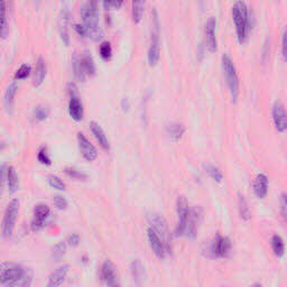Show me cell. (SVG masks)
Here are the masks:
<instances>
[{"label":"cell","instance_id":"obj_1","mask_svg":"<svg viewBox=\"0 0 287 287\" xmlns=\"http://www.w3.org/2000/svg\"><path fill=\"white\" fill-rule=\"evenodd\" d=\"M31 270L15 262H1L0 285L5 287H28L33 283Z\"/></svg>","mask_w":287,"mask_h":287},{"label":"cell","instance_id":"obj_2","mask_svg":"<svg viewBox=\"0 0 287 287\" xmlns=\"http://www.w3.org/2000/svg\"><path fill=\"white\" fill-rule=\"evenodd\" d=\"M82 25L84 26L85 38L99 42L104 37V29L99 24V5L98 0H88L80 9Z\"/></svg>","mask_w":287,"mask_h":287},{"label":"cell","instance_id":"obj_3","mask_svg":"<svg viewBox=\"0 0 287 287\" xmlns=\"http://www.w3.org/2000/svg\"><path fill=\"white\" fill-rule=\"evenodd\" d=\"M233 18L235 26L238 42L240 44H245L249 38L250 33V18L248 7L242 0H239L233 7Z\"/></svg>","mask_w":287,"mask_h":287},{"label":"cell","instance_id":"obj_4","mask_svg":"<svg viewBox=\"0 0 287 287\" xmlns=\"http://www.w3.org/2000/svg\"><path fill=\"white\" fill-rule=\"evenodd\" d=\"M221 63H222L223 74H225L228 89H229V92L231 96V100H233L234 104H235L238 100L239 93H240V90H239L240 89V86H239V78H238L237 70H235L233 58H231L228 54L222 55Z\"/></svg>","mask_w":287,"mask_h":287},{"label":"cell","instance_id":"obj_5","mask_svg":"<svg viewBox=\"0 0 287 287\" xmlns=\"http://www.w3.org/2000/svg\"><path fill=\"white\" fill-rule=\"evenodd\" d=\"M153 26L151 34V45L148 49V64L151 66L157 65L160 58V33H159V19L157 11L152 13Z\"/></svg>","mask_w":287,"mask_h":287},{"label":"cell","instance_id":"obj_6","mask_svg":"<svg viewBox=\"0 0 287 287\" xmlns=\"http://www.w3.org/2000/svg\"><path fill=\"white\" fill-rule=\"evenodd\" d=\"M147 221L149 228H152L155 233L163 239L165 245H166L170 254H172V237L171 233L168 230V225L162 215L157 213H148L147 214Z\"/></svg>","mask_w":287,"mask_h":287},{"label":"cell","instance_id":"obj_7","mask_svg":"<svg viewBox=\"0 0 287 287\" xmlns=\"http://www.w3.org/2000/svg\"><path fill=\"white\" fill-rule=\"evenodd\" d=\"M233 249L231 240L226 235L220 234L215 235L213 240L208 246L207 254L210 258H227Z\"/></svg>","mask_w":287,"mask_h":287},{"label":"cell","instance_id":"obj_8","mask_svg":"<svg viewBox=\"0 0 287 287\" xmlns=\"http://www.w3.org/2000/svg\"><path fill=\"white\" fill-rule=\"evenodd\" d=\"M19 211V201L17 199H13L8 203L6 208L5 215L2 220V235L3 238H10L14 234L16 220H17Z\"/></svg>","mask_w":287,"mask_h":287},{"label":"cell","instance_id":"obj_9","mask_svg":"<svg viewBox=\"0 0 287 287\" xmlns=\"http://www.w3.org/2000/svg\"><path fill=\"white\" fill-rule=\"evenodd\" d=\"M69 94H70V101H69V113L71 118L76 121H81L83 119L84 110L83 104L78 98V89L76 83H69Z\"/></svg>","mask_w":287,"mask_h":287},{"label":"cell","instance_id":"obj_10","mask_svg":"<svg viewBox=\"0 0 287 287\" xmlns=\"http://www.w3.org/2000/svg\"><path fill=\"white\" fill-rule=\"evenodd\" d=\"M202 212L201 209L198 207H191L190 215H188L187 222L184 228L182 237H185L187 239H194L198 235V229L201 222Z\"/></svg>","mask_w":287,"mask_h":287},{"label":"cell","instance_id":"obj_11","mask_svg":"<svg viewBox=\"0 0 287 287\" xmlns=\"http://www.w3.org/2000/svg\"><path fill=\"white\" fill-rule=\"evenodd\" d=\"M176 211H178V217H179V223L176 226L175 229V235L178 237H182L184 228L187 222L188 214H190L191 207L188 204L187 200L184 198V196H179L178 200H176Z\"/></svg>","mask_w":287,"mask_h":287},{"label":"cell","instance_id":"obj_12","mask_svg":"<svg viewBox=\"0 0 287 287\" xmlns=\"http://www.w3.org/2000/svg\"><path fill=\"white\" fill-rule=\"evenodd\" d=\"M147 238H148V242L149 246H151L152 250L154 251V254L156 255L157 258L159 259H165L170 254L168 251L166 245H165L163 239L157 235L152 228H148L147 230Z\"/></svg>","mask_w":287,"mask_h":287},{"label":"cell","instance_id":"obj_13","mask_svg":"<svg viewBox=\"0 0 287 287\" xmlns=\"http://www.w3.org/2000/svg\"><path fill=\"white\" fill-rule=\"evenodd\" d=\"M272 116L276 130L285 132L287 130V112L284 104L281 102H275L272 109Z\"/></svg>","mask_w":287,"mask_h":287},{"label":"cell","instance_id":"obj_14","mask_svg":"<svg viewBox=\"0 0 287 287\" xmlns=\"http://www.w3.org/2000/svg\"><path fill=\"white\" fill-rule=\"evenodd\" d=\"M217 19L214 17H210L206 24V44L209 52L214 53L218 50V41H217Z\"/></svg>","mask_w":287,"mask_h":287},{"label":"cell","instance_id":"obj_15","mask_svg":"<svg viewBox=\"0 0 287 287\" xmlns=\"http://www.w3.org/2000/svg\"><path fill=\"white\" fill-rule=\"evenodd\" d=\"M50 208L46 206V204H37L36 207L34 208V219L31 221V231L34 233H37V231L42 230L44 228L46 219L50 217Z\"/></svg>","mask_w":287,"mask_h":287},{"label":"cell","instance_id":"obj_16","mask_svg":"<svg viewBox=\"0 0 287 287\" xmlns=\"http://www.w3.org/2000/svg\"><path fill=\"white\" fill-rule=\"evenodd\" d=\"M1 179L2 183H7L8 191L9 193H15L19 188V180L17 176V173L13 166H6L2 165L1 166Z\"/></svg>","mask_w":287,"mask_h":287},{"label":"cell","instance_id":"obj_17","mask_svg":"<svg viewBox=\"0 0 287 287\" xmlns=\"http://www.w3.org/2000/svg\"><path fill=\"white\" fill-rule=\"evenodd\" d=\"M78 143L81 154L85 160H88V162H93V160L97 159L98 152L96 147L90 143V140L86 138L82 132L78 133Z\"/></svg>","mask_w":287,"mask_h":287},{"label":"cell","instance_id":"obj_18","mask_svg":"<svg viewBox=\"0 0 287 287\" xmlns=\"http://www.w3.org/2000/svg\"><path fill=\"white\" fill-rule=\"evenodd\" d=\"M100 277L102 282L108 286H117V274H116V267L110 261H105L101 266L100 270Z\"/></svg>","mask_w":287,"mask_h":287},{"label":"cell","instance_id":"obj_19","mask_svg":"<svg viewBox=\"0 0 287 287\" xmlns=\"http://www.w3.org/2000/svg\"><path fill=\"white\" fill-rule=\"evenodd\" d=\"M69 22H70V11L68 7H64L61 11L60 19H58V33L62 42L66 46L70 45V36H69Z\"/></svg>","mask_w":287,"mask_h":287},{"label":"cell","instance_id":"obj_20","mask_svg":"<svg viewBox=\"0 0 287 287\" xmlns=\"http://www.w3.org/2000/svg\"><path fill=\"white\" fill-rule=\"evenodd\" d=\"M18 85L14 81L13 83L8 85V88L5 92V97H3V107H5L6 112L8 115H13L14 112V107H15V97L16 93H17Z\"/></svg>","mask_w":287,"mask_h":287},{"label":"cell","instance_id":"obj_21","mask_svg":"<svg viewBox=\"0 0 287 287\" xmlns=\"http://www.w3.org/2000/svg\"><path fill=\"white\" fill-rule=\"evenodd\" d=\"M268 186L269 181L265 174H258L253 183L255 194L259 199H264L267 195V193H268Z\"/></svg>","mask_w":287,"mask_h":287},{"label":"cell","instance_id":"obj_22","mask_svg":"<svg viewBox=\"0 0 287 287\" xmlns=\"http://www.w3.org/2000/svg\"><path fill=\"white\" fill-rule=\"evenodd\" d=\"M69 268H70L69 265H64V266L58 267L57 269H55L54 272L52 273V275L50 276V280H49V283H47V286H49V287L61 286L63 283H64L66 276H68Z\"/></svg>","mask_w":287,"mask_h":287},{"label":"cell","instance_id":"obj_23","mask_svg":"<svg viewBox=\"0 0 287 287\" xmlns=\"http://www.w3.org/2000/svg\"><path fill=\"white\" fill-rule=\"evenodd\" d=\"M90 129H91L92 135L94 136V138H96L98 143H99L101 148L105 152H109V149H110L109 140L107 138V136H105L104 129L101 128V126L92 121V123H90Z\"/></svg>","mask_w":287,"mask_h":287},{"label":"cell","instance_id":"obj_24","mask_svg":"<svg viewBox=\"0 0 287 287\" xmlns=\"http://www.w3.org/2000/svg\"><path fill=\"white\" fill-rule=\"evenodd\" d=\"M165 131H166L167 137L172 141H179L183 137L184 132H185V127L182 124L171 123L166 125Z\"/></svg>","mask_w":287,"mask_h":287},{"label":"cell","instance_id":"obj_25","mask_svg":"<svg viewBox=\"0 0 287 287\" xmlns=\"http://www.w3.org/2000/svg\"><path fill=\"white\" fill-rule=\"evenodd\" d=\"M46 77V64L45 61L43 60L42 57H38L36 61V66H35V72H34V78H33V84L34 86H39L42 85L43 82L45 80Z\"/></svg>","mask_w":287,"mask_h":287},{"label":"cell","instance_id":"obj_26","mask_svg":"<svg viewBox=\"0 0 287 287\" xmlns=\"http://www.w3.org/2000/svg\"><path fill=\"white\" fill-rule=\"evenodd\" d=\"M72 69H73V74L76 81L78 83H83L85 81V70L83 66V63H82L81 57H78V55H74L72 58Z\"/></svg>","mask_w":287,"mask_h":287},{"label":"cell","instance_id":"obj_27","mask_svg":"<svg viewBox=\"0 0 287 287\" xmlns=\"http://www.w3.org/2000/svg\"><path fill=\"white\" fill-rule=\"evenodd\" d=\"M146 0H131V18L133 24H139L144 16Z\"/></svg>","mask_w":287,"mask_h":287},{"label":"cell","instance_id":"obj_28","mask_svg":"<svg viewBox=\"0 0 287 287\" xmlns=\"http://www.w3.org/2000/svg\"><path fill=\"white\" fill-rule=\"evenodd\" d=\"M130 273H131L133 282H135L137 285H140L141 282H143V280H144L145 268H144L143 264H141V261H138V259H136V261H133L131 262Z\"/></svg>","mask_w":287,"mask_h":287},{"label":"cell","instance_id":"obj_29","mask_svg":"<svg viewBox=\"0 0 287 287\" xmlns=\"http://www.w3.org/2000/svg\"><path fill=\"white\" fill-rule=\"evenodd\" d=\"M270 246H272V250L274 255L278 258L284 256L285 254V242L283 240V238L278 235H274L270 240Z\"/></svg>","mask_w":287,"mask_h":287},{"label":"cell","instance_id":"obj_30","mask_svg":"<svg viewBox=\"0 0 287 287\" xmlns=\"http://www.w3.org/2000/svg\"><path fill=\"white\" fill-rule=\"evenodd\" d=\"M238 210H239V214H240L241 219L245 220V221H249L251 218V213H250L248 202H247L245 196L241 194L238 195Z\"/></svg>","mask_w":287,"mask_h":287},{"label":"cell","instance_id":"obj_31","mask_svg":"<svg viewBox=\"0 0 287 287\" xmlns=\"http://www.w3.org/2000/svg\"><path fill=\"white\" fill-rule=\"evenodd\" d=\"M81 60H82V63H83L86 76L93 77L94 74H96L97 70H96V64H94V61L91 55H90V53L88 52H84V54L82 55Z\"/></svg>","mask_w":287,"mask_h":287},{"label":"cell","instance_id":"obj_32","mask_svg":"<svg viewBox=\"0 0 287 287\" xmlns=\"http://www.w3.org/2000/svg\"><path fill=\"white\" fill-rule=\"evenodd\" d=\"M9 35V24L7 18L6 0H1V39H6Z\"/></svg>","mask_w":287,"mask_h":287},{"label":"cell","instance_id":"obj_33","mask_svg":"<svg viewBox=\"0 0 287 287\" xmlns=\"http://www.w3.org/2000/svg\"><path fill=\"white\" fill-rule=\"evenodd\" d=\"M66 247L68 246H66V242L64 241H60L56 243L52 250V253H51V258L55 261H60L66 253Z\"/></svg>","mask_w":287,"mask_h":287},{"label":"cell","instance_id":"obj_34","mask_svg":"<svg viewBox=\"0 0 287 287\" xmlns=\"http://www.w3.org/2000/svg\"><path fill=\"white\" fill-rule=\"evenodd\" d=\"M207 173L209 174L210 178L217 183H221L223 181V174L222 172L220 171V168L214 166V165H208L207 166Z\"/></svg>","mask_w":287,"mask_h":287},{"label":"cell","instance_id":"obj_35","mask_svg":"<svg viewBox=\"0 0 287 287\" xmlns=\"http://www.w3.org/2000/svg\"><path fill=\"white\" fill-rule=\"evenodd\" d=\"M50 115L49 108L43 107V105H36L33 110V117L36 121H43L45 120Z\"/></svg>","mask_w":287,"mask_h":287},{"label":"cell","instance_id":"obj_36","mask_svg":"<svg viewBox=\"0 0 287 287\" xmlns=\"http://www.w3.org/2000/svg\"><path fill=\"white\" fill-rule=\"evenodd\" d=\"M99 52H100V56L102 57V60H104V61L110 60V58H111V56H112L111 44H110L109 42H104L100 45Z\"/></svg>","mask_w":287,"mask_h":287},{"label":"cell","instance_id":"obj_37","mask_svg":"<svg viewBox=\"0 0 287 287\" xmlns=\"http://www.w3.org/2000/svg\"><path fill=\"white\" fill-rule=\"evenodd\" d=\"M31 73V68L30 65L23 64L21 68H19L15 73V78L16 80H25V78H28Z\"/></svg>","mask_w":287,"mask_h":287},{"label":"cell","instance_id":"obj_38","mask_svg":"<svg viewBox=\"0 0 287 287\" xmlns=\"http://www.w3.org/2000/svg\"><path fill=\"white\" fill-rule=\"evenodd\" d=\"M47 181H49V184L55 190H58V191H64L65 190V184L63 181L58 178L56 175H50L49 178H47Z\"/></svg>","mask_w":287,"mask_h":287},{"label":"cell","instance_id":"obj_39","mask_svg":"<svg viewBox=\"0 0 287 287\" xmlns=\"http://www.w3.org/2000/svg\"><path fill=\"white\" fill-rule=\"evenodd\" d=\"M64 173L68 176H70L71 179H73V180H78V181L86 180V175L84 174V173L80 172V171L77 170V168H74V167H66L64 170Z\"/></svg>","mask_w":287,"mask_h":287},{"label":"cell","instance_id":"obj_40","mask_svg":"<svg viewBox=\"0 0 287 287\" xmlns=\"http://www.w3.org/2000/svg\"><path fill=\"white\" fill-rule=\"evenodd\" d=\"M37 159H38L39 163H42L44 165H51V164H52V160H51V158H50L49 153H47L46 147H42L41 149H39L38 154H37Z\"/></svg>","mask_w":287,"mask_h":287},{"label":"cell","instance_id":"obj_41","mask_svg":"<svg viewBox=\"0 0 287 287\" xmlns=\"http://www.w3.org/2000/svg\"><path fill=\"white\" fill-rule=\"evenodd\" d=\"M280 210L281 215L284 221L287 223V194L283 193L280 199Z\"/></svg>","mask_w":287,"mask_h":287},{"label":"cell","instance_id":"obj_42","mask_svg":"<svg viewBox=\"0 0 287 287\" xmlns=\"http://www.w3.org/2000/svg\"><path fill=\"white\" fill-rule=\"evenodd\" d=\"M53 203H54V207L56 208V209H58V210H66V209H68V201H66V200L61 195L54 196Z\"/></svg>","mask_w":287,"mask_h":287},{"label":"cell","instance_id":"obj_43","mask_svg":"<svg viewBox=\"0 0 287 287\" xmlns=\"http://www.w3.org/2000/svg\"><path fill=\"white\" fill-rule=\"evenodd\" d=\"M102 2H104V7L105 9H111V8L119 9L123 6L124 0H102Z\"/></svg>","mask_w":287,"mask_h":287},{"label":"cell","instance_id":"obj_44","mask_svg":"<svg viewBox=\"0 0 287 287\" xmlns=\"http://www.w3.org/2000/svg\"><path fill=\"white\" fill-rule=\"evenodd\" d=\"M282 56L283 60L287 62V26L282 35Z\"/></svg>","mask_w":287,"mask_h":287},{"label":"cell","instance_id":"obj_45","mask_svg":"<svg viewBox=\"0 0 287 287\" xmlns=\"http://www.w3.org/2000/svg\"><path fill=\"white\" fill-rule=\"evenodd\" d=\"M80 243V235L78 234H72L68 238V245L71 247H77Z\"/></svg>","mask_w":287,"mask_h":287}]
</instances>
